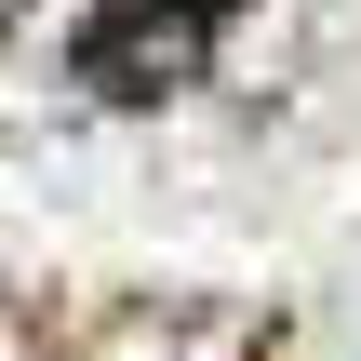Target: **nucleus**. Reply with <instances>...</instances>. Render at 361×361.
I'll return each mask as SVG.
<instances>
[{
  "label": "nucleus",
  "instance_id": "f257e3e1",
  "mask_svg": "<svg viewBox=\"0 0 361 361\" xmlns=\"http://www.w3.org/2000/svg\"><path fill=\"white\" fill-rule=\"evenodd\" d=\"M201 54H214V27L201 13H174V0H107V13H80V80L94 94H174V80H201Z\"/></svg>",
  "mask_w": 361,
  "mask_h": 361
},
{
  "label": "nucleus",
  "instance_id": "f03ea898",
  "mask_svg": "<svg viewBox=\"0 0 361 361\" xmlns=\"http://www.w3.org/2000/svg\"><path fill=\"white\" fill-rule=\"evenodd\" d=\"M174 13H201V27H228V13H241V0H174Z\"/></svg>",
  "mask_w": 361,
  "mask_h": 361
}]
</instances>
